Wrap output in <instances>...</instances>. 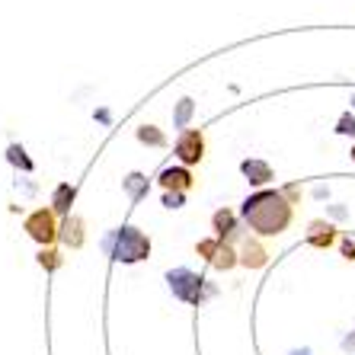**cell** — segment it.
Wrapping results in <instances>:
<instances>
[{"mask_svg":"<svg viewBox=\"0 0 355 355\" xmlns=\"http://www.w3.org/2000/svg\"><path fill=\"white\" fill-rule=\"evenodd\" d=\"M211 227H215V237L231 240L234 234H237V218H234V211L221 208V211H215V215H211Z\"/></svg>","mask_w":355,"mask_h":355,"instance_id":"obj_11","label":"cell"},{"mask_svg":"<svg viewBox=\"0 0 355 355\" xmlns=\"http://www.w3.org/2000/svg\"><path fill=\"white\" fill-rule=\"evenodd\" d=\"M39 263H42V266H49V269H55V266H58V259H55V253L49 250V253H42V257H39Z\"/></svg>","mask_w":355,"mask_h":355,"instance_id":"obj_20","label":"cell"},{"mask_svg":"<svg viewBox=\"0 0 355 355\" xmlns=\"http://www.w3.org/2000/svg\"><path fill=\"white\" fill-rule=\"evenodd\" d=\"M352 160H355V148H352Z\"/></svg>","mask_w":355,"mask_h":355,"instance_id":"obj_23","label":"cell"},{"mask_svg":"<svg viewBox=\"0 0 355 355\" xmlns=\"http://www.w3.org/2000/svg\"><path fill=\"white\" fill-rule=\"evenodd\" d=\"M64 243L67 247H80L83 243V234H80V218H67V224H64Z\"/></svg>","mask_w":355,"mask_h":355,"instance_id":"obj_16","label":"cell"},{"mask_svg":"<svg viewBox=\"0 0 355 355\" xmlns=\"http://www.w3.org/2000/svg\"><path fill=\"white\" fill-rule=\"evenodd\" d=\"M352 106H355V96H352Z\"/></svg>","mask_w":355,"mask_h":355,"instance_id":"obj_24","label":"cell"},{"mask_svg":"<svg viewBox=\"0 0 355 355\" xmlns=\"http://www.w3.org/2000/svg\"><path fill=\"white\" fill-rule=\"evenodd\" d=\"M240 266H247V269H259V266H266V259H269V253H266V247L259 243L257 237H247L243 240V247H240Z\"/></svg>","mask_w":355,"mask_h":355,"instance_id":"obj_8","label":"cell"},{"mask_svg":"<svg viewBox=\"0 0 355 355\" xmlns=\"http://www.w3.org/2000/svg\"><path fill=\"white\" fill-rule=\"evenodd\" d=\"M164 205L166 208H182L186 205V192H164Z\"/></svg>","mask_w":355,"mask_h":355,"instance_id":"obj_19","label":"cell"},{"mask_svg":"<svg viewBox=\"0 0 355 355\" xmlns=\"http://www.w3.org/2000/svg\"><path fill=\"white\" fill-rule=\"evenodd\" d=\"M125 189H128V196H132L135 202H141V198L148 196V180L141 173H128L125 176Z\"/></svg>","mask_w":355,"mask_h":355,"instance_id":"obj_14","label":"cell"},{"mask_svg":"<svg viewBox=\"0 0 355 355\" xmlns=\"http://www.w3.org/2000/svg\"><path fill=\"white\" fill-rule=\"evenodd\" d=\"M196 253H198V257H205L208 263L215 266V269H221V272H227V269H234V266L240 263V257L234 253V247L227 243V240H221V237L198 240V243H196Z\"/></svg>","mask_w":355,"mask_h":355,"instance_id":"obj_4","label":"cell"},{"mask_svg":"<svg viewBox=\"0 0 355 355\" xmlns=\"http://www.w3.org/2000/svg\"><path fill=\"white\" fill-rule=\"evenodd\" d=\"M166 285H170V291H173L180 301H186V304H198L202 297L215 295L211 288H205V279L189 272V269H170V272H166Z\"/></svg>","mask_w":355,"mask_h":355,"instance_id":"obj_3","label":"cell"},{"mask_svg":"<svg viewBox=\"0 0 355 355\" xmlns=\"http://www.w3.org/2000/svg\"><path fill=\"white\" fill-rule=\"evenodd\" d=\"M343 257L355 259V243H352V240H343Z\"/></svg>","mask_w":355,"mask_h":355,"instance_id":"obj_21","label":"cell"},{"mask_svg":"<svg viewBox=\"0 0 355 355\" xmlns=\"http://www.w3.org/2000/svg\"><path fill=\"white\" fill-rule=\"evenodd\" d=\"M7 157H10V164L13 166H23L26 173H29V170H33V160L26 157V150L19 148V144H10V150H7Z\"/></svg>","mask_w":355,"mask_h":355,"instance_id":"obj_17","label":"cell"},{"mask_svg":"<svg viewBox=\"0 0 355 355\" xmlns=\"http://www.w3.org/2000/svg\"><path fill=\"white\" fill-rule=\"evenodd\" d=\"M74 196H77L74 186H71V182H61L58 189H55V198H51V205H55V215H71Z\"/></svg>","mask_w":355,"mask_h":355,"instance_id":"obj_12","label":"cell"},{"mask_svg":"<svg viewBox=\"0 0 355 355\" xmlns=\"http://www.w3.org/2000/svg\"><path fill=\"white\" fill-rule=\"evenodd\" d=\"M26 234L33 240H39V243H55V237H58V224H55V208H39V211H33V215L26 218Z\"/></svg>","mask_w":355,"mask_h":355,"instance_id":"obj_6","label":"cell"},{"mask_svg":"<svg viewBox=\"0 0 355 355\" xmlns=\"http://www.w3.org/2000/svg\"><path fill=\"white\" fill-rule=\"evenodd\" d=\"M138 141H141V144H150V148H166V135L160 132L157 125H141V128H138Z\"/></svg>","mask_w":355,"mask_h":355,"instance_id":"obj_13","label":"cell"},{"mask_svg":"<svg viewBox=\"0 0 355 355\" xmlns=\"http://www.w3.org/2000/svg\"><path fill=\"white\" fill-rule=\"evenodd\" d=\"M103 250L116 263H141L150 257V237L141 234L138 227H119L103 237Z\"/></svg>","mask_w":355,"mask_h":355,"instance_id":"obj_2","label":"cell"},{"mask_svg":"<svg viewBox=\"0 0 355 355\" xmlns=\"http://www.w3.org/2000/svg\"><path fill=\"white\" fill-rule=\"evenodd\" d=\"M240 215L250 224V231H257L259 237H275V234L291 227L295 208H291V198L285 196V192L263 189V192H253V196L240 205Z\"/></svg>","mask_w":355,"mask_h":355,"instance_id":"obj_1","label":"cell"},{"mask_svg":"<svg viewBox=\"0 0 355 355\" xmlns=\"http://www.w3.org/2000/svg\"><path fill=\"white\" fill-rule=\"evenodd\" d=\"M240 173L247 176L250 186H266V182L272 180V166L266 164V160H243V164H240Z\"/></svg>","mask_w":355,"mask_h":355,"instance_id":"obj_9","label":"cell"},{"mask_svg":"<svg viewBox=\"0 0 355 355\" xmlns=\"http://www.w3.org/2000/svg\"><path fill=\"white\" fill-rule=\"evenodd\" d=\"M336 132L339 135H352V138H355V116H352V112H346V116L339 119V122H336Z\"/></svg>","mask_w":355,"mask_h":355,"instance_id":"obj_18","label":"cell"},{"mask_svg":"<svg viewBox=\"0 0 355 355\" xmlns=\"http://www.w3.org/2000/svg\"><path fill=\"white\" fill-rule=\"evenodd\" d=\"M192 112H196V103H192L189 96L180 99V103H176V112H173L176 128H186V125H189V119H192Z\"/></svg>","mask_w":355,"mask_h":355,"instance_id":"obj_15","label":"cell"},{"mask_svg":"<svg viewBox=\"0 0 355 355\" xmlns=\"http://www.w3.org/2000/svg\"><path fill=\"white\" fill-rule=\"evenodd\" d=\"M291 355H314V352H311V349H295Z\"/></svg>","mask_w":355,"mask_h":355,"instance_id":"obj_22","label":"cell"},{"mask_svg":"<svg viewBox=\"0 0 355 355\" xmlns=\"http://www.w3.org/2000/svg\"><path fill=\"white\" fill-rule=\"evenodd\" d=\"M333 240H336V227H333V224H327V221H314V224H311V231H307V243H311V247L327 250Z\"/></svg>","mask_w":355,"mask_h":355,"instance_id":"obj_10","label":"cell"},{"mask_svg":"<svg viewBox=\"0 0 355 355\" xmlns=\"http://www.w3.org/2000/svg\"><path fill=\"white\" fill-rule=\"evenodd\" d=\"M160 186L164 192H189L192 189V173L186 166H170L160 173Z\"/></svg>","mask_w":355,"mask_h":355,"instance_id":"obj_7","label":"cell"},{"mask_svg":"<svg viewBox=\"0 0 355 355\" xmlns=\"http://www.w3.org/2000/svg\"><path fill=\"white\" fill-rule=\"evenodd\" d=\"M176 157L182 166H196L205 160V135L198 128H182V135L176 138Z\"/></svg>","mask_w":355,"mask_h":355,"instance_id":"obj_5","label":"cell"}]
</instances>
